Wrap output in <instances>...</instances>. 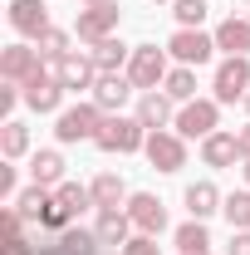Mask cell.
Returning <instances> with one entry per match:
<instances>
[{
    "label": "cell",
    "instance_id": "60d3db41",
    "mask_svg": "<svg viewBox=\"0 0 250 255\" xmlns=\"http://www.w3.org/2000/svg\"><path fill=\"white\" fill-rule=\"evenodd\" d=\"M246 108H250V94H246Z\"/></svg>",
    "mask_w": 250,
    "mask_h": 255
},
{
    "label": "cell",
    "instance_id": "277c9868",
    "mask_svg": "<svg viewBox=\"0 0 250 255\" xmlns=\"http://www.w3.org/2000/svg\"><path fill=\"white\" fill-rule=\"evenodd\" d=\"M64 94H69V89L59 84V74H54V69H44V64L34 69L25 84H20V98L30 103L34 113H54V108L64 103Z\"/></svg>",
    "mask_w": 250,
    "mask_h": 255
},
{
    "label": "cell",
    "instance_id": "4fadbf2b",
    "mask_svg": "<svg viewBox=\"0 0 250 255\" xmlns=\"http://www.w3.org/2000/svg\"><path fill=\"white\" fill-rule=\"evenodd\" d=\"M118 25V5H89L84 15H79V39L84 44H98V39H108Z\"/></svg>",
    "mask_w": 250,
    "mask_h": 255
},
{
    "label": "cell",
    "instance_id": "f35d334b",
    "mask_svg": "<svg viewBox=\"0 0 250 255\" xmlns=\"http://www.w3.org/2000/svg\"><path fill=\"white\" fill-rule=\"evenodd\" d=\"M84 5H118V0H84Z\"/></svg>",
    "mask_w": 250,
    "mask_h": 255
},
{
    "label": "cell",
    "instance_id": "e0dca14e",
    "mask_svg": "<svg viewBox=\"0 0 250 255\" xmlns=\"http://www.w3.org/2000/svg\"><path fill=\"white\" fill-rule=\"evenodd\" d=\"M216 49H226V54H246V59H250V20H241V15L221 20V30H216Z\"/></svg>",
    "mask_w": 250,
    "mask_h": 255
},
{
    "label": "cell",
    "instance_id": "d6986e66",
    "mask_svg": "<svg viewBox=\"0 0 250 255\" xmlns=\"http://www.w3.org/2000/svg\"><path fill=\"white\" fill-rule=\"evenodd\" d=\"M89 54H94L98 74H118V69H123L127 59H132V54H127V44H123V39H113V34H108V39H98Z\"/></svg>",
    "mask_w": 250,
    "mask_h": 255
},
{
    "label": "cell",
    "instance_id": "8fae6325",
    "mask_svg": "<svg viewBox=\"0 0 250 255\" xmlns=\"http://www.w3.org/2000/svg\"><path fill=\"white\" fill-rule=\"evenodd\" d=\"M10 25H15L20 34H30V39H39L44 30H54L44 0H10Z\"/></svg>",
    "mask_w": 250,
    "mask_h": 255
},
{
    "label": "cell",
    "instance_id": "4316f807",
    "mask_svg": "<svg viewBox=\"0 0 250 255\" xmlns=\"http://www.w3.org/2000/svg\"><path fill=\"white\" fill-rule=\"evenodd\" d=\"M54 201H59L69 216H79L84 206H94V191H89V187H79V182H59V187H54Z\"/></svg>",
    "mask_w": 250,
    "mask_h": 255
},
{
    "label": "cell",
    "instance_id": "ba28073f",
    "mask_svg": "<svg viewBox=\"0 0 250 255\" xmlns=\"http://www.w3.org/2000/svg\"><path fill=\"white\" fill-rule=\"evenodd\" d=\"M127 216H132V226H137L142 236H162V231H167V206H162L157 196H147V191L127 196Z\"/></svg>",
    "mask_w": 250,
    "mask_h": 255
},
{
    "label": "cell",
    "instance_id": "e575fe53",
    "mask_svg": "<svg viewBox=\"0 0 250 255\" xmlns=\"http://www.w3.org/2000/svg\"><path fill=\"white\" fill-rule=\"evenodd\" d=\"M5 255H34L25 236H5Z\"/></svg>",
    "mask_w": 250,
    "mask_h": 255
},
{
    "label": "cell",
    "instance_id": "6da1fadb",
    "mask_svg": "<svg viewBox=\"0 0 250 255\" xmlns=\"http://www.w3.org/2000/svg\"><path fill=\"white\" fill-rule=\"evenodd\" d=\"M167 49H157V44H137L132 49V59H127V79H132V89H142V94H157V84H167Z\"/></svg>",
    "mask_w": 250,
    "mask_h": 255
},
{
    "label": "cell",
    "instance_id": "5bb4252c",
    "mask_svg": "<svg viewBox=\"0 0 250 255\" xmlns=\"http://www.w3.org/2000/svg\"><path fill=\"white\" fill-rule=\"evenodd\" d=\"M127 94H132V79H123V74H98L94 103L103 108V113H118V108L127 103Z\"/></svg>",
    "mask_w": 250,
    "mask_h": 255
},
{
    "label": "cell",
    "instance_id": "44dd1931",
    "mask_svg": "<svg viewBox=\"0 0 250 255\" xmlns=\"http://www.w3.org/2000/svg\"><path fill=\"white\" fill-rule=\"evenodd\" d=\"M30 172H34V187H59V177H64V157L54 152V147H44V152H34Z\"/></svg>",
    "mask_w": 250,
    "mask_h": 255
},
{
    "label": "cell",
    "instance_id": "7c38bea8",
    "mask_svg": "<svg viewBox=\"0 0 250 255\" xmlns=\"http://www.w3.org/2000/svg\"><path fill=\"white\" fill-rule=\"evenodd\" d=\"M54 74H59V84L69 89V94L94 89V84H98V64H94V54H69L64 64H54Z\"/></svg>",
    "mask_w": 250,
    "mask_h": 255
},
{
    "label": "cell",
    "instance_id": "d6a6232c",
    "mask_svg": "<svg viewBox=\"0 0 250 255\" xmlns=\"http://www.w3.org/2000/svg\"><path fill=\"white\" fill-rule=\"evenodd\" d=\"M15 89H20V84H5V89H0V118H5V123H10V108H15Z\"/></svg>",
    "mask_w": 250,
    "mask_h": 255
},
{
    "label": "cell",
    "instance_id": "3957f363",
    "mask_svg": "<svg viewBox=\"0 0 250 255\" xmlns=\"http://www.w3.org/2000/svg\"><path fill=\"white\" fill-rule=\"evenodd\" d=\"M103 108L98 103H74V108H64L59 123H54V137L59 142H84V137H98V128H103Z\"/></svg>",
    "mask_w": 250,
    "mask_h": 255
},
{
    "label": "cell",
    "instance_id": "30bf717a",
    "mask_svg": "<svg viewBox=\"0 0 250 255\" xmlns=\"http://www.w3.org/2000/svg\"><path fill=\"white\" fill-rule=\"evenodd\" d=\"M167 49H172V54H177V59L191 69V64H206V59H211V49H216V34H201V30H177Z\"/></svg>",
    "mask_w": 250,
    "mask_h": 255
},
{
    "label": "cell",
    "instance_id": "1f68e13d",
    "mask_svg": "<svg viewBox=\"0 0 250 255\" xmlns=\"http://www.w3.org/2000/svg\"><path fill=\"white\" fill-rule=\"evenodd\" d=\"M123 255H162V251H157V236H132L123 246Z\"/></svg>",
    "mask_w": 250,
    "mask_h": 255
},
{
    "label": "cell",
    "instance_id": "603a6c76",
    "mask_svg": "<svg viewBox=\"0 0 250 255\" xmlns=\"http://www.w3.org/2000/svg\"><path fill=\"white\" fill-rule=\"evenodd\" d=\"M89 191H94V206H98V211H108V206H123V201H127L123 177H113V172H103V177H98Z\"/></svg>",
    "mask_w": 250,
    "mask_h": 255
},
{
    "label": "cell",
    "instance_id": "7a4b0ae2",
    "mask_svg": "<svg viewBox=\"0 0 250 255\" xmlns=\"http://www.w3.org/2000/svg\"><path fill=\"white\" fill-rule=\"evenodd\" d=\"M103 152H137L142 142H147V128L137 123V118H123V113H108L103 118V128H98L94 137Z\"/></svg>",
    "mask_w": 250,
    "mask_h": 255
},
{
    "label": "cell",
    "instance_id": "484cf974",
    "mask_svg": "<svg viewBox=\"0 0 250 255\" xmlns=\"http://www.w3.org/2000/svg\"><path fill=\"white\" fill-rule=\"evenodd\" d=\"M177 251L182 255H211V236H206V226L201 221H187L177 231Z\"/></svg>",
    "mask_w": 250,
    "mask_h": 255
},
{
    "label": "cell",
    "instance_id": "d590c367",
    "mask_svg": "<svg viewBox=\"0 0 250 255\" xmlns=\"http://www.w3.org/2000/svg\"><path fill=\"white\" fill-rule=\"evenodd\" d=\"M231 255H250V231H236L231 236Z\"/></svg>",
    "mask_w": 250,
    "mask_h": 255
},
{
    "label": "cell",
    "instance_id": "f546056e",
    "mask_svg": "<svg viewBox=\"0 0 250 255\" xmlns=\"http://www.w3.org/2000/svg\"><path fill=\"white\" fill-rule=\"evenodd\" d=\"M39 54H44L49 64H64L69 54H74V49H69V34L64 30H44L39 34Z\"/></svg>",
    "mask_w": 250,
    "mask_h": 255
},
{
    "label": "cell",
    "instance_id": "ac0fdd59",
    "mask_svg": "<svg viewBox=\"0 0 250 255\" xmlns=\"http://www.w3.org/2000/svg\"><path fill=\"white\" fill-rule=\"evenodd\" d=\"M137 123L147 128V132L167 128V123H172V98H167V94H142V103H137Z\"/></svg>",
    "mask_w": 250,
    "mask_h": 255
},
{
    "label": "cell",
    "instance_id": "4dcf8cb0",
    "mask_svg": "<svg viewBox=\"0 0 250 255\" xmlns=\"http://www.w3.org/2000/svg\"><path fill=\"white\" fill-rule=\"evenodd\" d=\"M177 20H182V30H196L201 20H206V0H177V10H172Z\"/></svg>",
    "mask_w": 250,
    "mask_h": 255
},
{
    "label": "cell",
    "instance_id": "7402d4cb",
    "mask_svg": "<svg viewBox=\"0 0 250 255\" xmlns=\"http://www.w3.org/2000/svg\"><path fill=\"white\" fill-rule=\"evenodd\" d=\"M54 246H59L64 255H98L103 241H98L94 231H84V226H69V231H59V241H54Z\"/></svg>",
    "mask_w": 250,
    "mask_h": 255
},
{
    "label": "cell",
    "instance_id": "9a60e30c",
    "mask_svg": "<svg viewBox=\"0 0 250 255\" xmlns=\"http://www.w3.org/2000/svg\"><path fill=\"white\" fill-rule=\"evenodd\" d=\"M236 157H241V137H236V132H211V137H201V162H206V167H231Z\"/></svg>",
    "mask_w": 250,
    "mask_h": 255
},
{
    "label": "cell",
    "instance_id": "8992f818",
    "mask_svg": "<svg viewBox=\"0 0 250 255\" xmlns=\"http://www.w3.org/2000/svg\"><path fill=\"white\" fill-rule=\"evenodd\" d=\"M216 103H236V98H246L250 94V59L246 54H231V59L216 69Z\"/></svg>",
    "mask_w": 250,
    "mask_h": 255
},
{
    "label": "cell",
    "instance_id": "8d00e7d4",
    "mask_svg": "<svg viewBox=\"0 0 250 255\" xmlns=\"http://www.w3.org/2000/svg\"><path fill=\"white\" fill-rule=\"evenodd\" d=\"M236 137H241V157H250V123L241 128V132H236Z\"/></svg>",
    "mask_w": 250,
    "mask_h": 255
},
{
    "label": "cell",
    "instance_id": "cb8c5ba5",
    "mask_svg": "<svg viewBox=\"0 0 250 255\" xmlns=\"http://www.w3.org/2000/svg\"><path fill=\"white\" fill-rule=\"evenodd\" d=\"M49 201H54V191H49V187H30V191H20V196H15V211H20L25 221H44Z\"/></svg>",
    "mask_w": 250,
    "mask_h": 255
},
{
    "label": "cell",
    "instance_id": "836d02e7",
    "mask_svg": "<svg viewBox=\"0 0 250 255\" xmlns=\"http://www.w3.org/2000/svg\"><path fill=\"white\" fill-rule=\"evenodd\" d=\"M0 196L15 201V167H0Z\"/></svg>",
    "mask_w": 250,
    "mask_h": 255
},
{
    "label": "cell",
    "instance_id": "5b68a950",
    "mask_svg": "<svg viewBox=\"0 0 250 255\" xmlns=\"http://www.w3.org/2000/svg\"><path fill=\"white\" fill-rule=\"evenodd\" d=\"M142 152L152 162L157 172H182L187 167V142H182V132H147V142H142Z\"/></svg>",
    "mask_w": 250,
    "mask_h": 255
},
{
    "label": "cell",
    "instance_id": "ab89813d",
    "mask_svg": "<svg viewBox=\"0 0 250 255\" xmlns=\"http://www.w3.org/2000/svg\"><path fill=\"white\" fill-rule=\"evenodd\" d=\"M246 182H250V157H246Z\"/></svg>",
    "mask_w": 250,
    "mask_h": 255
},
{
    "label": "cell",
    "instance_id": "9c48e42d",
    "mask_svg": "<svg viewBox=\"0 0 250 255\" xmlns=\"http://www.w3.org/2000/svg\"><path fill=\"white\" fill-rule=\"evenodd\" d=\"M39 64H44L39 49H30V44H10V49L0 54V79H5V84H25Z\"/></svg>",
    "mask_w": 250,
    "mask_h": 255
},
{
    "label": "cell",
    "instance_id": "f1b7e54d",
    "mask_svg": "<svg viewBox=\"0 0 250 255\" xmlns=\"http://www.w3.org/2000/svg\"><path fill=\"white\" fill-rule=\"evenodd\" d=\"M221 211H226V221L236 226V231H250V191L226 196V201H221Z\"/></svg>",
    "mask_w": 250,
    "mask_h": 255
},
{
    "label": "cell",
    "instance_id": "d4e9b609",
    "mask_svg": "<svg viewBox=\"0 0 250 255\" xmlns=\"http://www.w3.org/2000/svg\"><path fill=\"white\" fill-rule=\"evenodd\" d=\"M162 94L172 98V103H191V98H196V74H191L187 64H182V69H172V74H167V84H162Z\"/></svg>",
    "mask_w": 250,
    "mask_h": 255
},
{
    "label": "cell",
    "instance_id": "52a82bcc",
    "mask_svg": "<svg viewBox=\"0 0 250 255\" xmlns=\"http://www.w3.org/2000/svg\"><path fill=\"white\" fill-rule=\"evenodd\" d=\"M216 98H191L182 103V113H177V132L182 137H211L216 132Z\"/></svg>",
    "mask_w": 250,
    "mask_h": 255
},
{
    "label": "cell",
    "instance_id": "ffe728a7",
    "mask_svg": "<svg viewBox=\"0 0 250 255\" xmlns=\"http://www.w3.org/2000/svg\"><path fill=\"white\" fill-rule=\"evenodd\" d=\"M187 211H191V221H206L211 211H221V191L211 182H191L187 187Z\"/></svg>",
    "mask_w": 250,
    "mask_h": 255
},
{
    "label": "cell",
    "instance_id": "83f0119b",
    "mask_svg": "<svg viewBox=\"0 0 250 255\" xmlns=\"http://www.w3.org/2000/svg\"><path fill=\"white\" fill-rule=\"evenodd\" d=\"M25 147H30V128L10 118V123L0 128V152H5V157L15 162V157H25Z\"/></svg>",
    "mask_w": 250,
    "mask_h": 255
},
{
    "label": "cell",
    "instance_id": "74e56055",
    "mask_svg": "<svg viewBox=\"0 0 250 255\" xmlns=\"http://www.w3.org/2000/svg\"><path fill=\"white\" fill-rule=\"evenodd\" d=\"M241 20H250V0H241Z\"/></svg>",
    "mask_w": 250,
    "mask_h": 255
},
{
    "label": "cell",
    "instance_id": "2e32d148",
    "mask_svg": "<svg viewBox=\"0 0 250 255\" xmlns=\"http://www.w3.org/2000/svg\"><path fill=\"white\" fill-rule=\"evenodd\" d=\"M132 216L127 211H118V206H108V211H98V226H94V236L103 241V246H127L132 236Z\"/></svg>",
    "mask_w": 250,
    "mask_h": 255
}]
</instances>
